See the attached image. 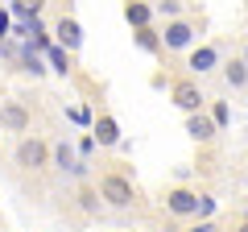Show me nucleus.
<instances>
[{"mask_svg": "<svg viewBox=\"0 0 248 232\" xmlns=\"http://www.w3.org/2000/svg\"><path fill=\"white\" fill-rule=\"evenodd\" d=\"M54 162V141H46L42 133H25L13 145V170L17 174H46Z\"/></svg>", "mask_w": 248, "mask_h": 232, "instance_id": "f257e3e1", "label": "nucleus"}, {"mask_svg": "<svg viewBox=\"0 0 248 232\" xmlns=\"http://www.w3.org/2000/svg\"><path fill=\"white\" fill-rule=\"evenodd\" d=\"M95 187H99V195H104L108 212H133V207L141 203L137 182L128 179L124 170H99V174H95Z\"/></svg>", "mask_w": 248, "mask_h": 232, "instance_id": "f03ea898", "label": "nucleus"}, {"mask_svg": "<svg viewBox=\"0 0 248 232\" xmlns=\"http://www.w3.org/2000/svg\"><path fill=\"white\" fill-rule=\"evenodd\" d=\"M170 104H174L182 116L207 112V91H203V79H195V75H178V79L170 83Z\"/></svg>", "mask_w": 248, "mask_h": 232, "instance_id": "7ed1b4c3", "label": "nucleus"}, {"mask_svg": "<svg viewBox=\"0 0 248 232\" xmlns=\"http://www.w3.org/2000/svg\"><path fill=\"white\" fill-rule=\"evenodd\" d=\"M199 29H203V21H195V17L166 21V29H161V46H166V54H190L199 46Z\"/></svg>", "mask_w": 248, "mask_h": 232, "instance_id": "20e7f679", "label": "nucleus"}, {"mask_svg": "<svg viewBox=\"0 0 248 232\" xmlns=\"http://www.w3.org/2000/svg\"><path fill=\"white\" fill-rule=\"evenodd\" d=\"M29 129H33V108H29V99L4 96V104H0V133L4 137H25Z\"/></svg>", "mask_w": 248, "mask_h": 232, "instance_id": "39448f33", "label": "nucleus"}, {"mask_svg": "<svg viewBox=\"0 0 248 232\" xmlns=\"http://www.w3.org/2000/svg\"><path fill=\"white\" fill-rule=\"evenodd\" d=\"M199 203H203V191L186 187V182H174V187L161 191V207L178 220H199Z\"/></svg>", "mask_w": 248, "mask_h": 232, "instance_id": "423d86ee", "label": "nucleus"}, {"mask_svg": "<svg viewBox=\"0 0 248 232\" xmlns=\"http://www.w3.org/2000/svg\"><path fill=\"white\" fill-rule=\"evenodd\" d=\"M186 75H195V79H207V75H219V66H223V50L215 42H199L195 50L186 54Z\"/></svg>", "mask_w": 248, "mask_h": 232, "instance_id": "0eeeda50", "label": "nucleus"}, {"mask_svg": "<svg viewBox=\"0 0 248 232\" xmlns=\"http://www.w3.org/2000/svg\"><path fill=\"white\" fill-rule=\"evenodd\" d=\"M219 83H223V91H236V96H244V104H248V63L240 58V50L232 54V58H223Z\"/></svg>", "mask_w": 248, "mask_h": 232, "instance_id": "6e6552de", "label": "nucleus"}, {"mask_svg": "<svg viewBox=\"0 0 248 232\" xmlns=\"http://www.w3.org/2000/svg\"><path fill=\"white\" fill-rule=\"evenodd\" d=\"M186 137L195 145H203V149H211L215 141H219V125L211 120V112H195V116H186Z\"/></svg>", "mask_w": 248, "mask_h": 232, "instance_id": "1a4fd4ad", "label": "nucleus"}, {"mask_svg": "<svg viewBox=\"0 0 248 232\" xmlns=\"http://www.w3.org/2000/svg\"><path fill=\"white\" fill-rule=\"evenodd\" d=\"M54 42H58L62 50H71V54L83 50V25L71 17V13H62V17L54 21Z\"/></svg>", "mask_w": 248, "mask_h": 232, "instance_id": "9d476101", "label": "nucleus"}, {"mask_svg": "<svg viewBox=\"0 0 248 232\" xmlns=\"http://www.w3.org/2000/svg\"><path fill=\"white\" fill-rule=\"evenodd\" d=\"M91 137L99 141V149H116V145L124 141V133H120V120H116L112 112H99L95 120H91Z\"/></svg>", "mask_w": 248, "mask_h": 232, "instance_id": "9b49d317", "label": "nucleus"}, {"mask_svg": "<svg viewBox=\"0 0 248 232\" xmlns=\"http://www.w3.org/2000/svg\"><path fill=\"white\" fill-rule=\"evenodd\" d=\"M75 207H79L87 220H99V215L108 212V203H104V195H99L95 182H79V187H75Z\"/></svg>", "mask_w": 248, "mask_h": 232, "instance_id": "f8f14e48", "label": "nucleus"}, {"mask_svg": "<svg viewBox=\"0 0 248 232\" xmlns=\"http://www.w3.org/2000/svg\"><path fill=\"white\" fill-rule=\"evenodd\" d=\"M153 17H157V9H153L149 0H128V4H124V21H128V29H149Z\"/></svg>", "mask_w": 248, "mask_h": 232, "instance_id": "ddd939ff", "label": "nucleus"}, {"mask_svg": "<svg viewBox=\"0 0 248 232\" xmlns=\"http://www.w3.org/2000/svg\"><path fill=\"white\" fill-rule=\"evenodd\" d=\"M46 63H50V71H54V75H75V54H71V50H62L58 42L46 50Z\"/></svg>", "mask_w": 248, "mask_h": 232, "instance_id": "4468645a", "label": "nucleus"}, {"mask_svg": "<svg viewBox=\"0 0 248 232\" xmlns=\"http://www.w3.org/2000/svg\"><path fill=\"white\" fill-rule=\"evenodd\" d=\"M133 46H137V50H141V54H166V46H161V33H157V29H133Z\"/></svg>", "mask_w": 248, "mask_h": 232, "instance_id": "2eb2a0df", "label": "nucleus"}, {"mask_svg": "<svg viewBox=\"0 0 248 232\" xmlns=\"http://www.w3.org/2000/svg\"><path fill=\"white\" fill-rule=\"evenodd\" d=\"M207 112H211V120L219 125V133L232 125V104H228V99H211V108H207Z\"/></svg>", "mask_w": 248, "mask_h": 232, "instance_id": "dca6fc26", "label": "nucleus"}, {"mask_svg": "<svg viewBox=\"0 0 248 232\" xmlns=\"http://www.w3.org/2000/svg\"><path fill=\"white\" fill-rule=\"evenodd\" d=\"M153 9H157V17L178 21V17H182V0H153Z\"/></svg>", "mask_w": 248, "mask_h": 232, "instance_id": "f3484780", "label": "nucleus"}, {"mask_svg": "<svg viewBox=\"0 0 248 232\" xmlns=\"http://www.w3.org/2000/svg\"><path fill=\"white\" fill-rule=\"evenodd\" d=\"M215 215V195H207L203 191V203H199V220H211Z\"/></svg>", "mask_w": 248, "mask_h": 232, "instance_id": "a211bd4d", "label": "nucleus"}, {"mask_svg": "<svg viewBox=\"0 0 248 232\" xmlns=\"http://www.w3.org/2000/svg\"><path fill=\"white\" fill-rule=\"evenodd\" d=\"M95 149H99V141H95V137H83V141H79V153H83L87 162H91V153H95Z\"/></svg>", "mask_w": 248, "mask_h": 232, "instance_id": "6ab92c4d", "label": "nucleus"}, {"mask_svg": "<svg viewBox=\"0 0 248 232\" xmlns=\"http://www.w3.org/2000/svg\"><path fill=\"white\" fill-rule=\"evenodd\" d=\"M186 232H219V224H215V220H199V224H190Z\"/></svg>", "mask_w": 248, "mask_h": 232, "instance_id": "aec40b11", "label": "nucleus"}, {"mask_svg": "<svg viewBox=\"0 0 248 232\" xmlns=\"http://www.w3.org/2000/svg\"><path fill=\"white\" fill-rule=\"evenodd\" d=\"M17 4H25L33 17H42V9H46V0H17Z\"/></svg>", "mask_w": 248, "mask_h": 232, "instance_id": "412c9836", "label": "nucleus"}, {"mask_svg": "<svg viewBox=\"0 0 248 232\" xmlns=\"http://www.w3.org/2000/svg\"><path fill=\"white\" fill-rule=\"evenodd\" d=\"M232 232H248V220L240 215V220H232Z\"/></svg>", "mask_w": 248, "mask_h": 232, "instance_id": "4be33fe9", "label": "nucleus"}, {"mask_svg": "<svg viewBox=\"0 0 248 232\" xmlns=\"http://www.w3.org/2000/svg\"><path fill=\"white\" fill-rule=\"evenodd\" d=\"M240 58H244V63H248V33L240 37Z\"/></svg>", "mask_w": 248, "mask_h": 232, "instance_id": "5701e85b", "label": "nucleus"}, {"mask_svg": "<svg viewBox=\"0 0 248 232\" xmlns=\"http://www.w3.org/2000/svg\"><path fill=\"white\" fill-rule=\"evenodd\" d=\"M244 174H248V153H244Z\"/></svg>", "mask_w": 248, "mask_h": 232, "instance_id": "b1692460", "label": "nucleus"}, {"mask_svg": "<svg viewBox=\"0 0 248 232\" xmlns=\"http://www.w3.org/2000/svg\"><path fill=\"white\" fill-rule=\"evenodd\" d=\"M0 104H4V91H0Z\"/></svg>", "mask_w": 248, "mask_h": 232, "instance_id": "393cba45", "label": "nucleus"}, {"mask_svg": "<svg viewBox=\"0 0 248 232\" xmlns=\"http://www.w3.org/2000/svg\"><path fill=\"white\" fill-rule=\"evenodd\" d=\"M0 232H4V220H0Z\"/></svg>", "mask_w": 248, "mask_h": 232, "instance_id": "a878e982", "label": "nucleus"}, {"mask_svg": "<svg viewBox=\"0 0 248 232\" xmlns=\"http://www.w3.org/2000/svg\"><path fill=\"white\" fill-rule=\"evenodd\" d=\"M124 4H128V0H124Z\"/></svg>", "mask_w": 248, "mask_h": 232, "instance_id": "bb28decb", "label": "nucleus"}]
</instances>
